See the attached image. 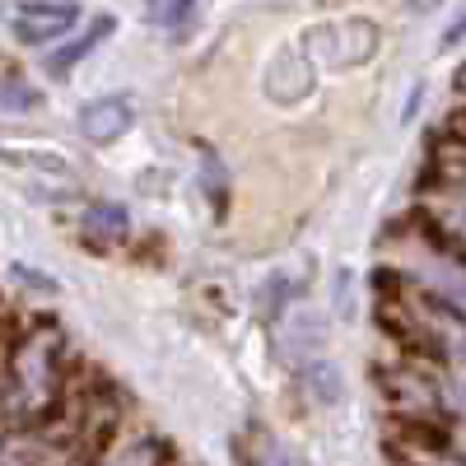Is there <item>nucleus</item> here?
Segmentation results:
<instances>
[{"label":"nucleus","mask_w":466,"mask_h":466,"mask_svg":"<svg viewBox=\"0 0 466 466\" xmlns=\"http://www.w3.org/2000/svg\"><path fill=\"white\" fill-rule=\"evenodd\" d=\"M75 24H80V5L75 0H24L10 15V33L24 47H47L56 37H66Z\"/></svg>","instance_id":"f257e3e1"},{"label":"nucleus","mask_w":466,"mask_h":466,"mask_svg":"<svg viewBox=\"0 0 466 466\" xmlns=\"http://www.w3.org/2000/svg\"><path fill=\"white\" fill-rule=\"evenodd\" d=\"M313 37H322V56L331 66H360L378 52V24L369 19H345V24H331V28H318Z\"/></svg>","instance_id":"f03ea898"},{"label":"nucleus","mask_w":466,"mask_h":466,"mask_svg":"<svg viewBox=\"0 0 466 466\" xmlns=\"http://www.w3.org/2000/svg\"><path fill=\"white\" fill-rule=\"evenodd\" d=\"M136 122V103L127 94H107V98H94L85 112H80V136L94 140V145H112L116 136H127Z\"/></svg>","instance_id":"7ed1b4c3"},{"label":"nucleus","mask_w":466,"mask_h":466,"mask_svg":"<svg viewBox=\"0 0 466 466\" xmlns=\"http://www.w3.org/2000/svg\"><path fill=\"white\" fill-rule=\"evenodd\" d=\"M266 98L270 103H280V107H289V103H299L308 89H313V66L303 61V52H280L276 61H270V70H266Z\"/></svg>","instance_id":"20e7f679"},{"label":"nucleus","mask_w":466,"mask_h":466,"mask_svg":"<svg viewBox=\"0 0 466 466\" xmlns=\"http://www.w3.org/2000/svg\"><path fill=\"white\" fill-rule=\"evenodd\" d=\"M112 28H116L112 19H94V24H89V28H85L80 37H75V43H66V47H61V52H56L52 61H47V70L56 75V80H66V75H70L75 66H80V61H85V56H89V52H94V47L103 43V37H107Z\"/></svg>","instance_id":"39448f33"},{"label":"nucleus","mask_w":466,"mask_h":466,"mask_svg":"<svg viewBox=\"0 0 466 466\" xmlns=\"http://www.w3.org/2000/svg\"><path fill=\"white\" fill-rule=\"evenodd\" d=\"M145 19L159 24V28H177L182 19H191V0H149Z\"/></svg>","instance_id":"423d86ee"},{"label":"nucleus","mask_w":466,"mask_h":466,"mask_svg":"<svg viewBox=\"0 0 466 466\" xmlns=\"http://www.w3.org/2000/svg\"><path fill=\"white\" fill-rule=\"evenodd\" d=\"M308 378H313V392H318V401H340V369L336 364H313L308 369Z\"/></svg>","instance_id":"0eeeda50"},{"label":"nucleus","mask_w":466,"mask_h":466,"mask_svg":"<svg viewBox=\"0 0 466 466\" xmlns=\"http://www.w3.org/2000/svg\"><path fill=\"white\" fill-rule=\"evenodd\" d=\"M336 313L350 318L355 308H350V270H336Z\"/></svg>","instance_id":"6e6552de"},{"label":"nucleus","mask_w":466,"mask_h":466,"mask_svg":"<svg viewBox=\"0 0 466 466\" xmlns=\"http://www.w3.org/2000/svg\"><path fill=\"white\" fill-rule=\"evenodd\" d=\"M461 37H466V10H461V15H457V19H452V24L443 28V37H439V47L448 52V47H457V43H461Z\"/></svg>","instance_id":"1a4fd4ad"},{"label":"nucleus","mask_w":466,"mask_h":466,"mask_svg":"<svg viewBox=\"0 0 466 466\" xmlns=\"http://www.w3.org/2000/svg\"><path fill=\"white\" fill-rule=\"evenodd\" d=\"M280 299H285V280L276 276V280H270V285H266V313H270V318H276V313H280Z\"/></svg>","instance_id":"9d476101"},{"label":"nucleus","mask_w":466,"mask_h":466,"mask_svg":"<svg viewBox=\"0 0 466 466\" xmlns=\"http://www.w3.org/2000/svg\"><path fill=\"white\" fill-rule=\"evenodd\" d=\"M439 5H443V0H410L415 15H430V10H439Z\"/></svg>","instance_id":"9b49d317"},{"label":"nucleus","mask_w":466,"mask_h":466,"mask_svg":"<svg viewBox=\"0 0 466 466\" xmlns=\"http://www.w3.org/2000/svg\"><path fill=\"white\" fill-rule=\"evenodd\" d=\"M266 466H285V461H280V457H270V461H266Z\"/></svg>","instance_id":"f8f14e48"}]
</instances>
